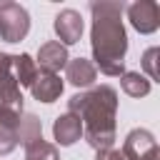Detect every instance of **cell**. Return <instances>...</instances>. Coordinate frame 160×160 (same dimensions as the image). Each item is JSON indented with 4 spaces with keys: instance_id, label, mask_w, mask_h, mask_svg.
<instances>
[{
    "instance_id": "obj_1",
    "label": "cell",
    "mask_w": 160,
    "mask_h": 160,
    "mask_svg": "<svg viewBox=\"0 0 160 160\" xmlns=\"http://www.w3.org/2000/svg\"><path fill=\"white\" fill-rule=\"evenodd\" d=\"M92 28H90V48H92V65L102 75L120 78L125 72V52H128V35L122 25L125 2L120 0H92Z\"/></svg>"
},
{
    "instance_id": "obj_2",
    "label": "cell",
    "mask_w": 160,
    "mask_h": 160,
    "mask_svg": "<svg viewBox=\"0 0 160 160\" xmlns=\"http://www.w3.org/2000/svg\"><path fill=\"white\" fill-rule=\"evenodd\" d=\"M68 112L78 115L82 122V135L90 148L110 150L115 142V115H118V92L110 85H98L85 92H78L68 100Z\"/></svg>"
},
{
    "instance_id": "obj_3",
    "label": "cell",
    "mask_w": 160,
    "mask_h": 160,
    "mask_svg": "<svg viewBox=\"0 0 160 160\" xmlns=\"http://www.w3.org/2000/svg\"><path fill=\"white\" fill-rule=\"evenodd\" d=\"M30 32V15L18 2H0V38L5 42H20Z\"/></svg>"
},
{
    "instance_id": "obj_4",
    "label": "cell",
    "mask_w": 160,
    "mask_h": 160,
    "mask_svg": "<svg viewBox=\"0 0 160 160\" xmlns=\"http://www.w3.org/2000/svg\"><path fill=\"white\" fill-rule=\"evenodd\" d=\"M128 160H155L158 158V140L150 130L145 128H135L125 135L122 140V150H120Z\"/></svg>"
},
{
    "instance_id": "obj_5",
    "label": "cell",
    "mask_w": 160,
    "mask_h": 160,
    "mask_svg": "<svg viewBox=\"0 0 160 160\" xmlns=\"http://www.w3.org/2000/svg\"><path fill=\"white\" fill-rule=\"evenodd\" d=\"M125 12H128L130 25H132L138 32H142V35L155 32L158 25H160V8H158V2H152V0H138V2L128 5Z\"/></svg>"
},
{
    "instance_id": "obj_6",
    "label": "cell",
    "mask_w": 160,
    "mask_h": 160,
    "mask_svg": "<svg viewBox=\"0 0 160 160\" xmlns=\"http://www.w3.org/2000/svg\"><path fill=\"white\" fill-rule=\"evenodd\" d=\"M52 28H55V35L60 38L58 42L60 45H75V42H80V38H82V15L78 12V10H72V8H65V10H60L58 15H55V22H52Z\"/></svg>"
},
{
    "instance_id": "obj_7",
    "label": "cell",
    "mask_w": 160,
    "mask_h": 160,
    "mask_svg": "<svg viewBox=\"0 0 160 160\" xmlns=\"http://www.w3.org/2000/svg\"><path fill=\"white\" fill-rule=\"evenodd\" d=\"M68 60H70L68 48L60 45L58 40H48V42L40 45L35 62H38V70H42V72H55V75H58V72L68 65Z\"/></svg>"
},
{
    "instance_id": "obj_8",
    "label": "cell",
    "mask_w": 160,
    "mask_h": 160,
    "mask_svg": "<svg viewBox=\"0 0 160 160\" xmlns=\"http://www.w3.org/2000/svg\"><path fill=\"white\" fill-rule=\"evenodd\" d=\"M52 138H55V142L62 145V148L78 142V140L82 138V122H80V118L72 115V112L58 115L55 122H52Z\"/></svg>"
},
{
    "instance_id": "obj_9",
    "label": "cell",
    "mask_w": 160,
    "mask_h": 160,
    "mask_svg": "<svg viewBox=\"0 0 160 160\" xmlns=\"http://www.w3.org/2000/svg\"><path fill=\"white\" fill-rule=\"evenodd\" d=\"M30 92H32V98L38 102H55L62 95V80L55 72H42L40 70L35 82L30 85Z\"/></svg>"
},
{
    "instance_id": "obj_10",
    "label": "cell",
    "mask_w": 160,
    "mask_h": 160,
    "mask_svg": "<svg viewBox=\"0 0 160 160\" xmlns=\"http://www.w3.org/2000/svg\"><path fill=\"white\" fill-rule=\"evenodd\" d=\"M65 75H68L70 85H75V88H90L95 82V78H98V70H95L92 60H88V58H72L65 65Z\"/></svg>"
},
{
    "instance_id": "obj_11",
    "label": "cell",
    "mask_w": 160,
    "mask_h": 160,
    "mask_svg": "<svg viewBox=\"0 0 160 160\" xmlns=\"http://www.w3.org/2000/svg\"><path fill=\"white\" fill-rule=\"evenodd\" d=\"M12 70H15V80H18V85L20 88H30L32 82H35V78H38V62L32 60V55H28V52H20V55H12Z\"/></svg>"
},
{
    "instance_id": "obj_12",
    "label": "cell",
    "mask_w": 160,
    "mask_h": 160,
    "mask_svg": "<svg viewBox=\"0 0 160 160\" xmlns=\"http://www.w3.org/2000/svg\"><path fill=\"white\" fill-rule=\"evenodd\" d=\"M15 135H18V142L20 145H30V142L40 140L42 138V122H40V118L32 115V112H22L20 120H18Z\"/></svg>"
},
{
    "instance_id": "obj_13",
    "label": "cell",
    "mask_w": 160,
    "mask_h": 160,
    "mask_svg": "<svg viewBox=\"0 0 160 160\" xmlns=\"http://www.w3.org/2000/svg\"><path fill=\"white\" fill-rule=\"evenodd\" d=\"M120 85H122L125 95H130V98H145L150 92V80L142 72H122Z\"/></svg>"
},
{
    "instance_id": "obj_14",
    "label": "cell",
    "mask_w": 160,
    "mask_h": 160,
    "mask_svg": "<svg viewBox=\"0 0 160 160\" xmlns=\"http://www.w3.org/2000/svg\"><path fill=\"white\" fill-rule=\"evenodd\" d=\"M25 160H60L58 148L48 140H35L30 145H25Z\"/></svg>"
},
{
    "instance_id": "obj_15",
    "label": "cell",
    "mask_w": 160,
    "mask_h": 160,
    "mask_svg": "<svg viewBox=\"0 0 160 160\" xmlns=\"http://www.w3.org/2000/svg\"><path fill=\"white\" fill-rule=\"evenodd\" d=\"M158 58H160V48H148L145 55H142V70L148 72V80H160Z\"/></svg>"
},
{
    "instance_id": "obj_16",
    "label": "cell",
    "mask_w": 160,
    "mask_h": 160,
    "mask_svg": "<svg viewBox=\"0 0 160 160\" xmlns=\"http://www.w3.org/2000/svg\"><path fill=\"white\" fill-rule=\"evenodd\" d=\"M15 145H18V135H15V130L0 122V155L12 152V150H15Z\"/></svg>"
},
{
    "instance_id": "obj_17",
    "label": "cell",
    "mask_w": 160,
    "mask_h": 160,
    "mask_svg": "<svg viewBox=\"0 0 160 160\" xmlns=\"http://www.w3.org/2000/svg\"><path fill=\"white\" fill-rule=\"evenodd\" d=\"M95 160H128L120 150H98V155H95Z\"/></svg>"
},
{
    "instance_id": "obj_18",
    "label": "cell",
    "mask_w": 160,
    "mask_h": 160,
    "mask_svg": "<svg viewBox=\"0 0 160 160\" xmlns=\"http://www.w3.org/2000/svg\"><path fill=\"white\" fill-rule=\"evenodd\" d=\"M10 72H12V55L0 52V78H5V75H10Z\"/></svg>"
}]
</instances>
